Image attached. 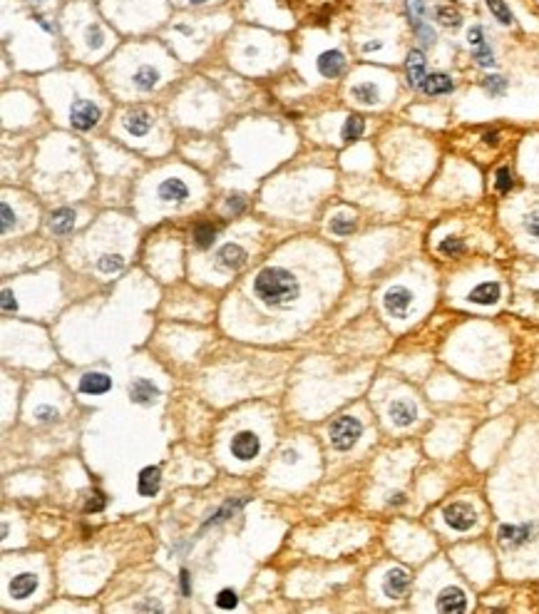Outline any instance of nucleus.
Returning a JSON list of instances; mask_svg holds the SVG:
<instances>
[{
  "mask_svg": "<svg viewBox=\"0 0 539 614\" xmlns=\"http://www.w3.org/2000/svg\"><path fill=\"white\" fill-rule=\"evenodd\" d=\"M534 537H537V525H534V522H522V525L505 522V525H500V530H497V540H500V545L505 550H519L524 548V545H529Z\"/></svg>",
  "mask_w": 539,
  "mask_h": 614,
  "instance_id": "4",
  "label": "nucleus"
},
{
  "mask_svg": "<svg viewBox=\"0 0 539 614\" xmlns=\"http://www.w3.org/2000/svg\"><path fill=\"white\" fill-rule=\"evenodd\" d=\"M438 609L440 612H465L467 609V597L462 590L457 587H447L443 594L438 597Z\"/></svg>",
  "mask_w": 539,
  "mask_h": 614,
  "instance_id": "17",
  "label": "nucleus"
},
{
  "mask_svg": "<svg viewBox=\"0 0 539 614\" xmlns=\"http://www.w3.org/2000/svg\"><path fill=\"white\" fill-rule=\"evenodd\" d=\"M350 97H353L358 105H378L380 90L375 83H358L350 87Z\"/></svg>",
  "mask_w": 539,
  "mask_h": 614,
  "instance_id": "22",
  "label": "nucleus"
},
{
  "mask_svg": "<svg viewBox=\"0 0 539 614\" xmlns=\"http://www.w3.org/2000/svg\"><path fill=\"white\" fill-rule=\"evenodd\" d=\"M246 262H249V254L239 244H224L217 252V266L227 269V271H239Z\"/></svg>",
  "mask_w": 539,
  "mask_h": 614,
  "instance_id": "11",
  "label": "nucleus"
},
{
  "mask_svg": "<svg viewBox=\"0 0 539 614\" xmlns=\"http://www.w3.org/2000/svg\"><path fill=\"white\" fill-rule=\"evenodd\" d=\"M388 413H390V418H393V423L401 425V428L415 423V418H417V410L410 401H393L388 408Z\"/></svg>",
  "mask_w": 539,
  "mask_h": 614,
  "instance_id": "20",
  "label": "nucleus"
},
{
  "mask_svg": "<svg viewBox=\"0 0 539 614\" xmlns=\"http://www.w3.org/2000/svg\"><path fill=\"white\" fill-rule=\"evenodd\" d=\"M259 450H261V441H259V436H256V433H251V430H241V433H236V436H233V441H231L233 458L254 460L256 455H259Z\"/></svg>",
  "mask_w": 539,
  "mask_h": 614,
  "instance_id": "10",
  "label": "nucleus"
},
{
  "mask_svg": "<svg viewBox=\"0 0 539 614\" xmlns=\"http://www.w3.org/2000/svg\"><path fill=\"white\" fill-rule=\"evenodd\" d=\"M124 266V259L120 254H102L97 259V269H100L102 274H117L120 269Z\"/></svg>",
  "mask_w": 539,
  "mask_h": 614,
  "instance_id": "33",
  "label": "nucleus"
},
{
  "mask_svg": "<svg viewBox=\"0 0 539 614\" xmlns=\"http://www.w3.org/2000/svg\"><path fill=\"white\" fill-rule=\"evenodd\" d=\"M179 582H182V594H184V597H189V594H192V577H189V572H187V570L179 572Z\"/></svg>",
  "mask_w": 539,
  "mask_h": 614,
  "instance_id": "44",
  "label": "nucleus"
},
{
  "mask_svg": "<svg viewBox=\"0 0 539 614\" xmlns=\"http://www.w3.org/2000/svg\"><path fill=\"white\" fill-rule=\"evenodd\" d=\"M157 194H159L161 201H167V204H182V201L189 199V187H187V182H184V179L169 177V179H164V182L159 185Z\"/></svg>",
  "mask_w": 539,
  "mask_h": 614,
  "instance_id": "12",
  "label": "nucleus"
},
{
  "mask_svg": "<svg viewBox=\"0 0 539 614\" xmlns=\"http://www.w3.org/2000/svg\"><path fill=\"white\" fill-rule=\"evenodd\" d=\"M484 6H487L489 15L495 17L500 25H505V28H512V25H515V15H512L507 0H484Z\"/></svg>",
  "mask_w": 539,
  "mask_h": 614,
  "instance_id": "27",
  "label": "nucleus"
},
{
  "mask_svg": "<svg viewBox=\"0 0 539 614\" xmlns=\"http://www.w3.org/2000/svg\"><path fill=\"white\" fill-rule=\"evenodd\" d=\"M473 57H475V62H477L480 67H495V62H497L495 60V50H492L489 40L480 45V48H473Z\"/></svg>",
  "mask_w": 539,
  "mask_h": 614,
  "instance_id": "34",
  "label": "nucleus"
},
{
  "mask_svg": "<svg viewBox=\"0 0 539 614\" xmlns=\"http://www.w3.org/2000/svg\"><path fill=\"white\" fill-rule=\"evenodd\" d=\"M425 75H428V60H425V52L420 50V48H412V50L408 52V57H405L408 85H410L412 90H420Z\"/></svg>",
  "mask_w": 539,
  "mask_h": 614,
  "instance_id": "9",
  "label": "nucleus"
},
{
  "mask_svg": "<svg viewBox=\"0 0 539 614\" xmlns=\"http://www.w3.org/2000/svg\"><path fill=\"white\" fill-rule=\"evenodd\" d=\"M152 122H154V117H152V112L145 110V107H132L129 112H124V117H122V127L127 134H132V137H147L152 129Z\"/></svg>",
  "mask_w": 539,
  "mask_h": 614,
  "instance_id": "8",
  "label": "nucleus"
},
{
  "mask_svg": "<svg viewBox=\"0 0 539 614\" xmlns=\"http://www.w3.org/2000/svg\"><path fill=\"white\" fill-rule=\"evenodd\" d=\"M244 503H246V500H236V503H227V505H224L222 510H219L217 515H214L212 520H209V522H206L204 527H212V525H217V522H224V520H227L229 515H233V510H236V508H241V505H244Z\"/></svg>",
  "mask_w": 539,
  "mask_h": 614,
  "instance_id": "37",
  "label": "nucleus"
},
{
  "mask_svg": "<svg viewBox=\"0 0 539 614\" xmlns=\"http://www.w3.org/2000/svg\"><path fill=\"white\" fill-rule=\"evenodd\" d=\"M433 17L438 20V25H443V28H447V30H457L462 25L460 10H455L452 6H438L433 10Z\"/></svg>",
  "mask_w": 539,
  "mask_h": 614,
  "instance_id": "26",
  "label": "nucleus"
},
{
  "mask_svg": "<svg viewBox=\"0 0 539 614\" xmlns=\"http://www.w3.org/2000/svg\"><path fill=\"white\" fill-rule=\"evenodd\" d=\"M48 227H50L52 234L57 236H65V234H73V229L78 227V214L73 212V209H55V212L50 214V222H48Z\"/></svg>",
  "mask_w": 539,
  "mask_h": 614,
  "instance_id": "15",
  "label": "nucleus"
},
{
  "mask_svg": "<svg viewBox=\"0 0 539 614\" xmlns=\"http://www.w3.org/2000/svg\"><path fill=\"white\" fill-rule=\"evenodd\" d=\"M403 3H405V15L415 38L420 40L423 48H433L438 43V33L428 20V0H403Z\"/></svg>",
  "mask_w": 539,
  "mask_h": 614,
  "instance_id": "2",
  "label": "nucleus"
},
{
  "mask_svg": "<svg viewBox=\"0 0 539 614\" xmlns=\"http://www.w3.org/2000/svg\"><path fill=\"white\" fill-rule=\"evenodd\" d=\"M445 522L452 527V530L457 532H467L470 527H475V522H477V515H475V510L470 508L467 503H452L445 508L443 513Z\"/></svg>",
  "mask_w": 539,
  "mask_h": 614,
  "instance_id": "7",
  "label": "nucleus"
},
{
  "mask_svg": "<svg viewBox=\"0 0 539 614\" xmlns=\"http://www.w3.org/2000/svg\"><path fill=\"white\" fill-rule=\"evenodd\" d=\"M129 398L139 406H150L154 398H159V388H157L152 380L147 378H137L132 385H129Z\"/></svg>",
  "mask_w": 539,
  "mask_h": 614,
  "instance_id": "18",
  "label": "nucleus"
},
{
  "mask_svg": "<svg viewBox=\"0 0 539 614\" xmlns=\"http://www.w3.org/2000/svg\"><path fill=\"white\" fill-rule=\"evenodd\" d=\"M408 582L410 580H408L405 570H390L388 577H385V585H383L385 594H388V597H403L408 590Z\"/></svg>",
  "mask_w": 539,
  "mask_h": 614,
  "instance_id": "25",
  "label": "nucleus"
},
{
  "mask_svg": "<svg viewBox=\"0 0 539 614\" xmlns=\"http://www.w3.org/2000/svg\"><path fill=\"white\" fill-rule=\"evenodd\" d=\"M35 590H38V577L30 575V572H22V575L13 577V582H10V594L15 599L30 597V594H33Z\"/></svg>",
  "mask_w": 539,
  "mask_h": 614,
  "instance_id": "24",
  "label": "nucleus"
},
{
  "mask_svg": "<svg viewBox=\"0 0 539 614\" xmlns=\"http://www.w3.org/2000/svg\"><path fill=\"white\" fill-rule=\"evenodd\" d=\"M296 458H299V455H296V452H286V460H289V463H294Z\"/></svg>",
  "mask_w": 539,
  "mask_h": 614,
  "instance_id": "47",
  "label": "nucleus"
},
{
  "mask_svg": "<svg viewBox=\"0 0 539 614\" xmlns=\"http://www.w3.org/2000/svg\"><path fill=\"white\" fill-rule=\"evenodd\" d=\"M159 80H161V75H159V70H157V67H152V65H139L137 70H134L132 73V85L137 90H152V87H157V85H159Z\"/></svg>",
  "mask_w": 539,
  "mask_h": 614,
  "instance_id": "21",
  "label": "nucleus"
},
{
  "mask_svg": "<svg viewBox=\"0 0 539 614\" xmlns=\"http://www.w3.org/2000/svg\"><path fill=\"white\" fill-rule=\"evenodd\" d=\"M159 483H161L159 468H145L142 473H139V478H137L139 495H145V497L157 495V490H159Z\"/></svg>",
  "mask_w": 539,
  "mask_h": 614,
  "instance_id": "23",
  "label": "nucleus"
},
{
  "mask_svg": "<svg viewBox=\"0 0 539 614\" xmlns=\"http://www.w3.org/2000/svg\"><path fill=\"white\" fill-rule=\"evenodd\" d=\"M316 67H318V73L323 75V78L328 80H333L338 78L340 73H343V67H345V57L340 50H326L318 55L316 60Z\"/></svg>",
  "mask_w": 539,
  "mask_h": 614,
  "instance_id": "13",
  "label": "nucleus"
},
{
  "mask_svg": "<svg viewBox=\"0 0 539 614\" xmlns=\"http://www.w3.org/2000/svg\"><path fill=\"white\" fill-rule=\"evenodd\" d=\"M299 279L284 266H266L254 279V294L271 308H286L299 299Z\"/></svg>",
  "mask_w": 539,
  "mask_h": 614,
  "instance_id": "1",
  "label": "nucleus"
},
{
  "mask_svg": "<svg viewBox=\"0 0 539 614\" xmlns=\"http://www.w3.org/2000/svg\"><path fill=\"white\" fill-rule=\"evenodd\" d=\"M482 43H487L484 28L482 25H470V30H467V45H470V48H480Z\"/></svg>",
  "mask_w": 539,
  "mask_h": 614,
  "instance_id": "38",
  "label": "nucleus"
},
{
  "mask_svg": "<svg viewBox=\"0 0 539 614\" xmlns=\"http://www.w3.org/2000/svg\"><path fill=\"white\" fill-rule=\"evenodd\" d=\"M244 204H246V201H244V197H241V194H233V197H229V199H227V209L231 214H239L241 209H244Z\"/></svg>",
  "mask_w": 539,
  "mask_h": 614,
  "instance_id": "43",
  "label": "nucleus"
},
{
  "mask_svg": "<svg viewBox=\"0 0 539 614\" xmlns=\"http://www.w3.org/2000/svg\"><path fill=\"white\" fill-rule=\"evenodd\" d=\"M363 129H366V122H363V117L353 115V117L345 120L343 129H340V140H343V142H356V140H361Z\"/></svg>",
  "mask_w": 539,
  "mask_h": 614,
  "instance_id": "30",
  "label": "nucleus"
},
{
  "mask_svg": "<svg viewBox=\"0 0 539 614\" xmlns=\"http://www.w3.org/2000/svg\"><path fill=\"white\" fill-rule=\"evenodd\" d=\"M10 308H15L13 294H10V291H3V311H10Z\"/></svg>",
  "mask_w": 539,
  "mask_h": 614,
  "instance_id": "45",
  "label": "nucleus"
},
{
  "mask_svg": "<svg viewBox=\"0 0 539 614\" xmlns=\"http://www.w3.org/2000/svg\"><path fill=\"white\" fill-rule=\"evenodd\" d=\"M512 187H515V177H512L510 167H500L495 174V190L500 192V194H507Z\"/></svg>",
  "mask_w": 539,
  "mask_h": 614,
  "instance_id": "36",
  "label": "nucleus"
},
{
  "mask_svg": "<svg viewBox=\"0 0 539 614\" xmlns=\"http://www.w3.org/2000/svg\"><path fill=\"white\" fill-rule=\"evenodd\" d=\"M522 231L527 234V239L539 241V207L529 209L522 217Z\"/></svg>",
  "mask_w": 539,
  "mask_h": 614,
  "instance_id": "32",
  "label": "nucleus"
},
{
  "mask_svg": "<svg viewBox=\"0 0 539 614\" xmlns=\"http://www.w3.org/2000/svg\"><path fill=\"white\" fill-rule=\"evenodd\" d=\"M217 241V227L214 224H196L194 229V244L199 249H209Z\"/></svg>",
  "mask_w": 539,
  "mask_h": 614,
  "instance_id": "31",
  "label": "nucleus"
},
{
  "mask_svg": "<svg viewBox=\"0 0 539 614\" xmlns=\"http://www.w3.org/2000/svg\"><path fill=\"white\" fill-rule=\"evenodd\" d=\"M217 607L219 609H233L236 607V592H233V590H222L217 597Z\"/></svg>",
  "mask_w": 539,
  "mask_h": 614,
  "instance_id": "39",
  "label": "nucleus"
},
{
  "mask_svg": "<svg viewBox=\"0 0 539 614\" xmlns=\"http://www.w3.org/2000/svg\"><path fill=\"white\" fill-rule=\"evenodd\" d=\"M438 252L447 259L462 257V254H465V239H460V236H445V239H440Z\"/></svg>",
  "mask_w": 539,
  "mask_h": 614,
  "instance_id": "29",
  "label": "nucleus"
},
{
  "mask_svg": "<svg viewBox=\"0 0 539 614\" xmlns=\"http://www.w3.org/2000/svg\"><path fill=\"white\" fill-rule=\"evenodd\" d=\"M3 234H10V229L15 227V212L10 209V204L8 201H3Z\"/></svg>",
  "mask_w": 539,
  "mask_h": 614,
  "instance_id": "40",
  "label": "nucleus"
},
{
  "mask_svg": "<svg viewBox=\"0 0 539 614\" xmlns=\"http://www.w3.org/2000/svg\"><path fill=\"white\" fill-rule=\"evenodd\" d=\"M383 306L393 318H405L412 308V291L405 286H390L383 297Z\"/></svg>",
  "mask_w": 539,
  "mask_h": 614,
  "instance_id": "6",
  "label": "nucleus"
},
{
  "mask_svg": "<svg viewBox=\"0 0 539 614\" xmlns=\"http://www.w3.org/2000/svg\"><path fill=\"white\" fill-rule=\"evenodd\" d=\"M35 418L43 420V423H50V420L57 418V410H55V408H50V406H43V408H38V410H35Z\"/></svg>",
  "mask_w": 539,
  "mask_h": 614,
  "instance_id": "41",
  "label": "nucleus"
},
{
  "mask_svg": "<svg viewBox=\"0 0 539 614\" xmlns=\"http://www.w3.org/2000/svg\"><path fill=\"white\" fill-rule=\"evenodd\" d=\"M500 294H502V289L497 281H484V284L475 286L467 299H470L473 304H480V306H492V304L500 301Z\"/></svg>",
  "mask_w": 539,
  "mask_h": 614,
  "instance_id": "16",
  "label": "nucleus"
},
{
  "mask_svg": "<svg viewBox=\"0 0 539 614\" xmlns=\"http://www.w3.org/2000/svg\"><path fill=\"white\" fill-rule=\"evenodd\" d=\"M358 229V219L350 217V214H338V217L331 219V234L336 236H350Z\"/></svg>",
  "mask_w": 539,
  "mask_h": 614,
  "instance_id": "28",
  "label": "nucleus"
},
{
  "mask_svg": "<svg viewBox=\"0 0 539 614\" xmlns=\"http://www.w3.org/2000/svg\"><path fill=\"white\" fill-rule=\"evenodd\" d=\"M361 433H363L361 420L350 418V415H343V418L333 420L331 428H328V436H331V443H333L336 450H350V448L358 443Z\"/></svg>",
  "mask_w": 539,
  "mask_h": 614,
  "instance_id": "3",
  "label": "nucleus"
},
{
  "mask_svg": "<svg viewBox=\"0 0 539 614\" xmlns=\"http://www.w3.org/2000/svg\"><path fill=\"white\" fill-rule=\"evenodd\" d=\"M102 508H105V495H102V492H95V495L87 500V505H85L87 513H97V510H102Z\"/></svg>",
  "mask_w": 539,
  "mask_h": 614,
  "instance_id": "42",
  "label": "nucleus"
},
{
  "mask_svg": "<svg viewBox=\"0 0 539 614\" xmlns=\"http://www.w3.org/2000/svg\"><path fill=\"white\" fill-rule=\"evenodd\" d=\"M189 6H204V3H209V0H187Z\"/></svg>",
  "mask_w": 539,
  "mask_h": 614,
  "instance_id": "46",
  "label": "nucleus"
},
{
  "mask_svg": "<svg viewBox=\"0 0 539 614\" xmlns=\"http://www.w3.org/2000/svg\"><path fill=\"white\" fill-rule=\"evenodd\" d=\"M420 90H423V92L428 97H440V95H450L452 90H455V83H452L450 75H445V73H430V75H425V80H423V85H420Z\"/></svg>",
  "mask_w": 539,
  "mask_h": 614,
  "instance_id": "14",
  "label": "nucleus"
},
{
  "mask_svg": "<svg viewBox=\"0 0 539 614\" xmlns=\"http://www.w3.org/2000/svg\"><path fill=\"white\" fill-rule=\"evenodd\" d=\"M102 120V110L89 100H78L73 107H70V124L80 132H87V129L97 127Z\"/></svg>",
  "mask_w": 539,
  "mask_h": 614,
  "instance_id": "5",
  "label": "nucleus"
},
{
  "mask_svg": "<svg viewBox=\"0 0 539 614\" xmlns=\"http://www.w3.org/2000/svg\"><path fill=\"white\" fill-rule=\"evenodd\" d=\"M112 388V378L107 373H85L80 378V391L87 396H102Z\"/></svg>",
  "mask_w": 539,
  "mask_h": 614,
  "instance_id": "19",
  "label": "nucleus"
},
{
  "mask_svg": "<svg viewBox=\"0 0 539 614\" xmlns=\"http://www.w3.org/2000/svg\"><path fill=\"white\" fill-rule=\"evenodd\" d=\"M482 85L489 92V97H502L507 92V80L502 78V75H487V78L482 80Z\"/></svg>",
  "mask_w": 539,
  "mask_h": 614,
  "instance_id": "35",
  "label": "nucleus"
}]
</instances>
